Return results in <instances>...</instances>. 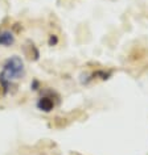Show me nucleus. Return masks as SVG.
<instances>
[{"label": "nucleus", "instance_id": "nucleus-1", "mask_svg": "<svg viewBox=\"0 0 148 155\" xmlns=\"http://www.w3.org/2000/svg\"><path fill=\"white\" fill-rule=\"evenodd\" d=\"M0 76L9 82H16L25 76V63L24 59L19 55H11L3 62Z\"/></svg>", "mask_w": 148, "mask_h": 155}, {"label": "nucleus", "instance_id": "nucleus-2", "mask_svg": "<svg viewBox=\"0 0 148 155\" xmlns=\"http://www.w3.org/2000/svg\"><path fill=\"white\" fill-rule=\"evenodd\" d=\"M56 101L49 97V96H38V99L36 100V108L42 113H50L53 112V109L56 108Z\"/></svg>", "mask_w": 148, "mask_h": 155}, {"label": "nucleus", "instance_id": "nucleus-3", "mask_svg": "<svg viewBox=\"0 0 148 155\" xmlns=\"http://www.w3.org/2000/svg\"><path fill=\"white\" fill-rule=\"evenodd\" d=\"M16 42V36L12 30L9 29H3L0 30V46L4 48H11Z\"/></svg>", "mask_w": 148, "mask_h": 155}, {"label": "nucleus", "instance_id": "nucleus-4", "mask_svg": "<svg viewBox=\"0 0 148 155\" xmlns=\"http://www.w3.org/2000/svg\"><path fill=\"white\" fill-rule=\"evenodd\" d=\"M91 74H93V78H94V80L98 79V80H102V82H106V80H108L112 76L114 71H112V70L98 68V70H95V71H91Z\"/></svg>", "mask_w": 148, "mask_h": 155}, {"label": "nucleus", "instance_id": "nucleus-5", "mask_svg": "<svg viewBox=\"0 0 148 155\" xmlns=\"http://www.w3.org/2000/svg\"><path fill=\"white\" fill-rule=\"evenodd\" d=\"M28 57L30 58L32 61L34 62H37L38 59H40V50L37 49V46L33 44V42H30L29 46H28Z\"/></svg>", "mask_w": 148, "mask_h": 155}, {"label": "nucleus", "instance_id": "nucleus-6", "mask_svg": "<svg viewBox=\"0 0 148 155\" xmlns=\"http://www.w3.org/2000/svg\"><path fill=\"white\" fill-rule=\"evenodd\" d=\"M94 82V78H93V74L91 72H82L79 75V83H81V86H90V84Z\"/></svg>", "mask_w": 148, "mask_h": 155}, {"label": "nucleus", "instance_id": "nucleus-7", "mask_svg": "<svg viewBox=\"0 0 148 155\" xmlns=\"http://www.w3.org/2000/svg\"><path fill=\"white\" fill-rule=\"evenodd\" d=\"M58 42H60V38H58L57 34H49V37H48V46H50V48H54V46H57L58 45Z\"/></svg>", "mask_w": 148, "mask_h": 155}, {"label": "nucleus", "instance_id": "nucleus-8", "mask_svg": "<svg viewBox=\"0 0 148 155\" xmlns=\"http://www.w3.org/2000/svg\"><path fill=\"white\" fill-rule=\"evenodd\" d=\"M42 88V84L38 79H32V82H30V90L33 92H40Z\"/></svg>", "mask_w": 148, "mask_h": 155}, {"label": "nucleus", "instance_id": "nucleus-9", "mask_svg": "<svg viewBox=\"0 0 148 155\" xmlns=\"http://www.w3.org/2000/svg\"><path fill=\"white\" fill-rule=\"evenodd\" d=\"M0 94H2V88H0Z\"/></svg>", "mask_w": 148, "mask_h": 155}]
</instances>
